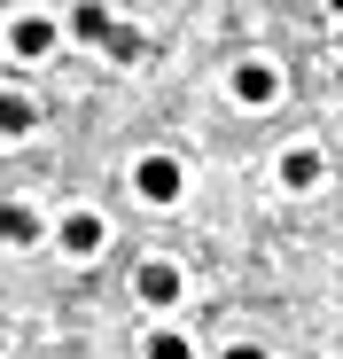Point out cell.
<instances>
[{"instance_id": "cell-9", "label": "cell", "mask_w": 343, "mask_h": 359, "mask_svg": "<svg viewBox=\"0 0 343 359\" xmlns=\"http://www.w3.org/2000/svg\"><path fill=\"white\" fill-rule=\"evenodd\" d=\"M0 133H31V102H24V94L0 102Z\"/></svg>"}, {"instance_id": "cell-3", "label": "cell", "mask_w": 343, "mask_h": 359, "mask_svg": "<svg viewBox=\"0 0 343 359\" xmlns=\"http://www.w3.org/2000/svg\"><path fill=\"white\" fill-rule=\"evenodd\" d=\"M180 289H188V281H180V266H164V258H148V266H141V297H148V305H180Z\"/></svg>"}, {"instance_id": "cell-4", "label": "cell", "mask_w": 343, "mask_h": 359, "mask_svg": "<svg viewBox=\"0 0 343 359\" xmlns=\"http://www.w3.org/2000/svg\"><path fill=\"white\" fill-rule=\"evenodd\" d=\"M63 250H71V258H94V250H102V219H94V211H71V219H63Z\"/></svg>"}, {"instance_id": "cell-1", "label": "cell", "mask_w": 343, "mask_h": 359, "mask_svg": "<svg viewBox=\"0 0 343 359\" xmlns=\"http://www.w3.org/2000/svg\"><path fill=\"white\" fill-rule=\"evenodd\" d=\"M133 188H141L148 203H180V188H188V172L172 164V156H141V164H133Z\"/></svg>"}, {"instance_id": "cell-5", "label": "cell", "mask_w": 343, "mask_h": 359, "mask_svg": "<svg viewBox=\"0 0 343 359\" xmlns=\"http://www.w3.org/2000/svg\"><path fill=\"white\" fill-rule=\"evenodd\" d=\"M281 188H320V156L312 149H289V156H281Z\"/></svg>"}, {"instance_id": "cell-10", "label": "cell", "mask_w": 343, "mask_h": 359, "mask_svg": "<svg viewBox=\"0 0 343 359\" xmlns=\"http://www.w3.org/2000/svg\"><path fill=\"white\" fill-rule=\"evenodd\" d=\"M0 226H8V243H31V211H24V203H8V219H0Z\"/></svg>"}, {"instance_id": "cell-7", "label": "cell", "mask_w": 343, "mask_h": 359, "mask_svg": "<svg viewBox=\"0 0 343 359\" xmlns=\"http://www.w3.org/2000/svg\"><path fill=\"white\" fill-rule=\"evenodd\" d=\"M47 47H55V24L24 16V24H16V55H47Z\"/></svg>"}, {"instance_id": "cell-11", "label": "cell", "mask_w": 343, "mask_h": 359, "mask_svg": "<svg viewBox=\"0 0 343 359\" xmlns=\"http://www.w3.org/2000/svg\"><path fill=\"white\" fill-rule=\"evenodd\" d=\"M226 359H265V351H258V344H234V351H226Z\"/></svg>"}, {"instance_id": "cell-12", "label": "cell", "mask_w": 343, "mask_h": 359, "mask_svg": "<svg viewBox=\"0 0 343 359\" xmlns=\"http://www.w3.org/2000/svg\"><path fill=\"white\" fill-rule=\"evenodd\" d=\"M335 16H343V0H335Z\"/></svg>"}, {"instance_id": "cell-2", "label": "cell", "mask_w": 343, "mask_h": 359, "mask_svg": "<svg viewBox=\"0 0 343 359\" xmlns=\"http://www.w3.org/2000/svg\"><path fill=\"white\" fill-rule=\"evenodd\" d=\"M273 94H281V71H273V63H242V71H234V102H250V109H265Z\"/></svg>"}, {"instance_id": "cell-6", "label": "cell", "mask_w": 343, "mask_h": 359, "mask_svg": "<svg viewBox=\"0 0 343 359\" xmlns=\"http://www.w3.org/2000/svg\"><path fill=\"white\" fill-rule=\"evenodd\" d=\"M71 32H78V39H109L118 24H109V8H102V0H78V16H71Z\"/></svg>"}, {"instance_id": "cell-8", "label": "cell", "mask_w": 343, "mask_h": 359, "mask_svg": "<svg viewBox=\"0 0 343 359\" xmlns=\"http://www.w3.org/2000/svg\"><path fill=\"white\" fill-rule=\"evenodd\" d=\"M148 359H195V344H188L180 328H156V336H148Z\"/></svg>"}]
</instances>
